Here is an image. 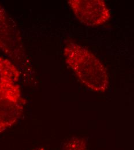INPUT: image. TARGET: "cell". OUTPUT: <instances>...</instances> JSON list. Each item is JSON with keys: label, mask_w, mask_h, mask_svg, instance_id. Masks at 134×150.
Returning a JSON list of instances; mask_svg holds the SVG:
<instances>
[{"label": "cell", "mask_w": 134, "mask_h": 150, "mask_svg": "<svg viewBox=\"0 0 134 150\" xmlns=\"http://www.w3.org/2000/svg\"><path fill=\"white\" fill-rule=\"evenodd\" d=\"M35 150H45V149L44 148H43V147H38V148H37V149H35Z\"/></svg>", "instance_id": "obj_7"}, {"label": "cell", "mask_w": 134, "mask_h": 150, "mask_svg": "<svg viewBox=\"0 0 134 150\" xmlns=\"http://www.w3.org/2000/svg\"><path fill=\"white\" fill-rule=\"evenodd\" d=\"M62 150H88L86 142L82 137H72L64 146Z\"/></svg>", "instance_id": "obj_6"}, {"label": "cell", "mask_w": 134, "mask_h": 150, "mask_svg": "<svg viewBox=\"0 0 134 150\" xmlns=\"http://www.w3.org/2000/svg\"><path fill=\"white\" fill-rule=\"evenodd\" d=\"M64 56L67 64L85 87L96 93L107 91L109 86L107 71L90 51L70 42L64 47Z\"/></svg>", "instance_id": "obj_1"}, {"label": "cell", "mask_w": 134, "mask_h": 150, "mask_svg": "<svg viewBox=\"0 0 134 150\" xmlns=\"http://www.w3.org/2000/svg\"><path fill=\"white\" fill-rule=\"evenodd\" d=\"M26 102L19 85L0 93V133L18 122L23 115Z\"/></svg>", "instance_id": "obj_3"}, {"label": "cell", "mask_w": 134, "mask_h": 150, "mask_svg": "<svg viewBox=\"0 0 134 150\" xmlns=\"http://www.w3.org/2000/svg\"><path fill=\"white\" fill-rule=\"evenodd\" d=\"M20 76L15 63L0 55V93L19 85Z\"/></svg>", "instance_id": "obj_5"}, {"label": "cell", "mask_w": 134, "mask_h": 150, "mask_svg": "<svg viewBox=\"0 0 134 150\" xmlns=\"http://www.w3.org/2000/svg\"><path fill=\"white\" fill-rule=\"evenodd\" d=\"M68 4L77 19L86 25L99 26L110 19V11L104 1L69 0Z\"/></svg>", "instance_id": "obj_4"}, {"label": "cell", "mask_w": 134, "mask_h": 150, "mask_svg": "<svg viewBox=\"0 0 134 150\" xmlns=\"http://www.w3.org/2000/svg\"><path fill=\"white\" fill-rule=\"evenodd\" d=\"M0 50L12 62L20 65L27 62L25 47L18 25L1 4Z\"/></svg>", "instance_id": "obj_2"}]
</instances>
